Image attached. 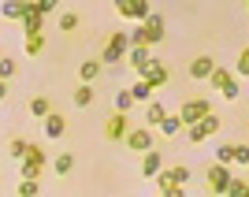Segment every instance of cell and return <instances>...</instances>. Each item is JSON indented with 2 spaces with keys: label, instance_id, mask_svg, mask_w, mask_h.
Listing matches in <instances>:
<instances>
[{
  "label": "cell",
  "instance_id": "obj_1",
  "mask_svg": "<svg viewBox=\"0 0 249 197\" xmlns=\"http://www.w3.org/2000/svg\"><path fill=\"white\" fill-rule=\"evenodd\" d=\"M126 52H130V34L115 30L112 37H108V45L101 49V63H104V67H115V63L126 60Z\"/></svg>",
  "mask_w": 249,
  "mask_h": 197
},
{
  "label": "cell",
  "instance_id": "obj_2",
  "mask_svg": "<svg viewBox=\"0 0 249 197\" xmlns=\"http://www.w3.org/2000/svg\"><path fill=\"white\" fill-rule=\"evenodd\" d=\"M123 145L130 149V153H145V149H153L156 138H153V130H149V123H145V126H130V130H126V138H123Z\"/></svg>",
  "mask_w": 249,
  "mask_h": 197
},
{
  "label": "cell",
  "instance_id": "obj_3",
  "mask_svg": "<svg viewBox=\"0 0 249 197\" xmlns=\"http://www.w3.org/2000/svg\"><path fill=\"white\" fill-rule=\"evenodd\" d=\"M45 164H49V156H45L41 145H30L26 156H22V179H41Z\"/></svg>",
  "mask_w": 249,
  "mask_h": 197
},
{
  "label": "cell",
  "instance_id": "obj_4",
  "mask_svg": "<svg viewBox=\"0 0 249 197\" xmlns=\"http://www.w3.org/2000/svg\"><path fill=\"white\" fill-rule=\"evenodd\" d=\"M156 186H160V194H164V197H186L190 194V190L175 179L171 167H160V171H156Z\"/></svg>",
  "mask_w": 249,
  "mask_h": 197
},
{
  "label": "cell",
  "instance_id": "obj_5",
  "mask_svg": "<svg viewBox=\"0 0 249 197\" xmlns=\"http://www.w3.org/2000/svg\"><path fill=\"white\" fill-rule=\"evenodd\" d=\"M126 130H130V112H112L108 123H104V138L108 142H123Z\"/></svg>",
  "mask_w": 249,
  "mask_h": 197
},
{
  "label": "cell",
  "instance_id": "obj_6",
  "mask_svg": "<svg viewBox=\"0 0 249 197\" xmlns=\"http://www.w3.org/2000/svg\"><path fill=\"white\" fill-rule=\"evenodd\" d=\"M208 112H212V104L201 101V97H190V101H182V108H178V115H182V123H186V126H194L197 119H205Z\"/></svg>",
  "mask_w": 249,
  "mask_h": 197
},
{
  "label": "cell",
  "instance_id": "obj_7",
  "mask_svg": "<svg viewBox=\"0 0 249 197\" xmlns=\"http://www.w3.org/2000/svg\"><path fill=\"white\" fill-rule=\"evenodd\" d=\"M219 130V115L216 112H208L205 119H197V123L190 126V145H197V142H205V138H212Z\"/></svg>",
  "mask_w": 249,
  "mask_h": 197
},
{
  "label": "cell",
  "instance_id": "obj_8",
  "mask_svg": "<svg viewBox=\"0 0 249 197\" xmlns=\"http://www.w3.org/2000/svg\"><path fill=\"white\" fill-rule=\"evenodd\" d=\"M142 30H145V41L149 45H160V41H164V30H167L164 15H160V11H149L145 19H142Z\"/></svg>",
  "mask_w": 249,
  "mask_h": 197
},
{
  "label": "cell",
  "instance_id": "obj_9",
  "mask_svg": "<svg viewBox=\"0 0 249 197\" xmlns=\"http://www.w3.org/2000/svg\"><path fill=\"white\" fill-rule=\"evenodd\" d=\"M138 74H142V78H145V82L153 86V90H156V86H167V78H171V74H167V67H164L160 60H149V63H145V67H142Z\"/></svg>",
  "mask_w": 249,
  "mask_h": 197
},
{
  "label": "cell",
  "instance_id": "obj_10",
  "mask_svg": "<svg viewBox=\"0 0 249 197\" xmlns=\"http://www.w3.org/2000/svg\"><path fill=\"white\" fill-rule=\"evenodd\" d=\"M30 8H34V0H4V4H0V15L8 22H22Z\"/></svg>",
  "mask_w": 249,
  "mask_h": 197
},
{
  "label": "cell",
  "instance_id": "obj_11",
  "mask_svg": "<svg viewBox=\"0 0 249 197\" xmlns=\"http://www.w3.org/2000/svg\"><path fill=\"white\" fill-rule=\"evenodd\" d=\"M227 182H231V171H227V164H208V190L212 194H223L227 190Z\"/></svg>",
  "mask_w": 249,
  "mask_h": 197
},
{
  "label": "cell",
  "instance_id": "obj_12",
  "mask_svg": "<svg viewBox=\"0 0 249 197\" xmlns=\"http://www.w3.org/2000/svg\"><path fill=\"white\" fill-rule=\"evenodd\" d=\"M149 60H153V45H130V52H126V63H130V71H142Z\"/></svg>",
  "mask_w": 249,
  "mask_h": 197
},
{
  "label": "cell",
  "instance_id": "obj_13",
  "mask_svg": "<svg viewBox=\"0 0 249 197\" xmlns=\"http://www.w3.org/2000/svg\"><path fill=\"white\" fill-rule=\"evenodd\" d=\"M212 71H216V60H212V56H197V60L190 63V78H197V82H208Z\"/></svg>",
  "mask_w": 249,
  "mask_h": 197
},
{
  "label": "cell",
  "instance_id": "obj_14",
  "mask_svg": "<svg viewBox=\"0 0 249 197\" xmlns=\"http://www.w3.org/2000/svg\"><path fill=\"white\" fill-rule=\"evenodd\" d=\"M45 19H49L45 11L30 8V11H26V19H22V34H26V37H30V34H45Z\"/></svg>",
  "mask_w": 249,
  "mask_h": 197
},
{
  "label": "cell",
  "instance_id": "obj_15",
  "mask_svg": "<svg viewBox=\"0 0 249 197\" xmlns=\"http://www.w3.org/2000/svg\"><path fill=\"white\" fill-rule=\"evenodd\" d=\"M63 134H67V119H63L60 112H49L45 115V138L56 142V138H63Z\"/></svg>",
  "mask_w": 249,
  "mask_h": 197
},
{
  "label": "cell",
  "instance_id": "obj_16",
  "mask_svg": "<svg viewBox=\"0 0 249 197\" xmlns=\"http://www.w3.org/2000/svg\"><path fill=\"white\" fill-rule=\"evenodd\" d=\"M164 167V156H160V149H145V160H142V175L145 179H156V171Z\"/></svg>",
  "mask_w": 249,
  "mask_h": 197
},
{
  "label": "cell",
  "instance_id": "obj_17",
  "mask_svg": "<svg viewBox=\"0 0 249 197\" xmlns=\"http://www.w3.org/2000/svg\"><path fill=\"white\" fill-rule=\"evenodd\" d=\"M71 101H74V108H89V104L97 101V93H93V82H82L78 90H74V97H71Z\"/></svg>",
  "mask_w": 249,
  "mask_h": 197
},
{
  "label": "cell",
  "instance_id": "obj_18",
  "mask_svg": "<svg viewBox=\"0 0 249 197\" xmlns=\"http://www.w3.org/2000/svg\"><path fill=\"white\" fill-rule=\"evenodd\" d=\"M182 126H186V123H182V115H171V112H167L164 119H160V134H164V138H175Z\"/></svg>",
  "mask_w": 249,
  "mask_h": 197
},
{
  "label": "cell",
  "instance_id": "obj_19",
  "mask_svg": "<svg viewBox=\"0 0 249 197\" xmlns=\"http://www.w3.org/2000/svg\"><path fill=\"white\" fill-rule=\"evenodd\" d=\"M101 67H104L101 60H82V67H78V78H82V82H97V78H101Z\"/></svg>",
  "mask_w": 249,
  "mask_h": 197
},
{
  "label": "cell",
  "instance_id": "obj_20",
  "mask_svg": "<svg viewBox=\"0 0 249 197\" xmlns=\"http://www.w3.org/2000/svg\"><path fill=\"white\" fill-rule=\"evenodd\" d=\"M164 115H167L164 101H153V104L145 108V123H149V126H160V119H164Z\"/></svg>",
  "mask_w": 249,
  "mask_h": 197
},
{
  "label": "cell",
  "instance_id": "obj_21",
  "mask_svg": "<svg viewBox=\"0 0 249 197\" xmlns=\"http://www.w3.org/2000/svg\"><path fill=\"white\" fill-rule=\"evenodd\" d=\"M223 197H249V182H246V179H234V175H231V182H227V190H223Z\"/></svg>",
  "mask_w": 249,
  "mask_h": 197
},
{
  "label": "cell",
  "instance_id": "obj_22",
  "mask_svg": "<svg viewBox=\"0 0 249 197\" xmlns=\"http://www.w3.org/2000/svg\"><path fill=\"white\" fill-rule=\"evenodd\" d=\"M227 82H234V74H231V71H223V67H216V71L208 74V86H212V90H223Z\"/></svg>",
  "mask_w": 249,
  "mask_h": 197
},
{
  "label": "cell",
  "instance_id": "obj_23",
  "mask_svg": "<svg viewBox=\"0 0 249 197\" xmlns=\"http://www.w3.org/2000/svg\"><path fill=\"white\" fill-rule=\"evenodd\" d=\"M52 167H56V175H71V167H74V153H60L56 160H52Z\"/></svg>",
  "mask_w": 249,
  "mask_h": 197
},
{
  "label": "cell",
  "instance_id": "obj_24",
  "mask_svg": "<svg viewBox=\"0 0 249 197\" xmlns=\"http://www.w3.org/2000/svg\"><path fill=\"white\" fill-rule=\"evenodd\" d=\"M15 194H19V197H37V194H41V179H22Z\"/></svg>",
  "mask_w": 249,
  "mask_h": 197
},
{
  "label": "cell",
  "instance_id": "obj_25",
  "mask_svg": "<svg viewBox=\"0 0 249 197\" xmlns=\"http://www.w3.org/2000/svg\"><path fill=\"white\" fill-rule=\"evenodd\" d=\"M52 112V101L49 97H34L30 101V115H37V119H45V115Z\"/></svg>",
  "mask_w": 249,
  "mask_h": 197
},
{
  "label": "cell",
  "instance_id": "obj_26",
  "mask_svg": "<svg viewBox=\"0 0 249 197\" xmlns=\"http://www.w3.org/2000/svg\"><path fill=\"white\" fill-rule=\"evenodd\" d=\"M15 74H19V63L11 60V56H0V78H4V82H11Z\"/></svg>",
  "mask_w": 249,
  "mask_h": 197
},
{
  "label": "cell",
  "instance_id": "obj_27",
  "mask_svg": "<svg viewBox=\"0 0 249 197\" xmlns=\"http://www.w3.org/2000/svg\"><path fill=\"white\" fill-rule=\"evenodd\" d=\"M134 93H130V90H119V93H115V112H130V108H134Z\"/></svg>",
  "mask_w": 249,
  "mask_h": 197
},
{
  "label": "cell",
  "instance_id": "obj_28",
  "mask_svg": "<svg viewBox=\"0 0 249 197\" xmlns=\"http://www.w3.org/2000/svg\"><path fill=\"white\" fill-rule=\"evenodd\" d=\"M45 52V34H30L26 37V56H41Z\"/></svg>",
  "mask_w": 249,
  "mask_h": 197
},
{
  "label": "cell",
  "instance_id": "obj_29",
  "mask_svg": "<svg viewBox=\"0 0 249 197\" xmlns=\"http://www.w3.org/2000/svg\"><path fill=\"white\" fill-rule=\"evenodd\" d=\"M130 93H134V101H149V97H153V86H149L145 78H138V82L130 86Z\"/></svg>",
  "mask_w": 249,
  "mask_h": 197
},
{
  "label": "cell",
  "instance_id": "obj_30",
  "mask_svg": "<svg viewBox=\"0 0 249 197\" xmlns=\"http://www.w3.org/2000/svg\"><path fill=\"white\" fill-rule=\"evenodd\" d=\"M78 22H82V19H78L74 11H63V15H60V30L63 34H74V30H78Z\"/></svg>",
  "mask_w": 249,
  "mask_h": 197
},
{
  "label": "cell",
  "instance_id": "obj_31",
  "mask_svg": "<svg viewBox=\"0 0 249 197\" xmlns=\"http://www.w3.org/2000/svg\"><path fill=\"white\" fill-rule=\"evenodd\" d=\"M26 149H30V142H26V138H11V142H8V153L15 156V160H22V156H26Z\"/></svg>",
  "mask_w": 249,
  "mask_h": 197
},
{
  "label": "cell",
  "instance_id": "obj_32",
  "mask_svg": "<svg viewBox=\"0 0 249 197\" xmlns=\"http://www.w3.org/2000/svg\"><path fill=\"white\" fill-rule=\"evenodd\" d=\"M149 11H153V8H149V0H134V8H130V19H134V22H142V19L149 15Z\"/></svg>",
  "mask_w": 249,
  "mask_h": 197
},
{
  "label": "cell",
  "instance_id": "obj_33",
  "mask_svg": "<svg viewBox=\"0 0 249 197\" xmlns=\"http://www.w3.org/2000/svg\"><path fill=\"white\" fill-rule=\"evenodd\" d=\"M212 160H219V164H234V145H219Z\"/></svg>",
  "mask_w": 249,
  "mask_h": 197
},
{
  "label": "cell",
  "instance_id": "obj_34",
  "mask_svg": "<svg viewBox=\"0 0 249 197\" xmlns=\"http://www.w3.org/2000/svg\"><path fill=\"white\" fill-rule=\"evenodd\" d=\"M234 71H238L242 78H249V49H242V52H238V67H234Z\"/></svg>",
  "mask_w": 249,
  "mask_h": 197
},
{
  "label": "cell",
  "instance_id": "obj_35",
  "mask_svg": "<svg viewBox=\"0 0 249 197\" xmlns=\"http://www.w3.org/2000/svg\"><path fill=\"white\" fill-rule=\"evenodd\" d=\"M219 93L227 97V101H238V93H242V86H238V78H234V82H227V86H223V90H219Z\"/></svg>",
  "mask_w": 249,
  "mask_h": 197
},
{
  "label": "cell",
  "instance_id": "obj_36",
  "mask_svg": "<svg viewBox=\"0 0 249 197\" xmlns=\"http://www.w3.org/2000/svg\"><path fill=\"white\" fill-rule=\"evenodd\" d=\"M171 171H175V179H178V182H182V186H186V182H190V164H175V167H171Z\"/></svg>",
  "mask_w": 249,
  "mask_h": 197
},
{
  "label": "cell",
  "instance_id": "obj_37",
  "mask_svg": "<svg viewBox=\"0 0 249 197\" xmlns=\"http://www.w3.org/2000/svg\"><path fill=\"white\" fill-rule=\"evenodd\" d=\"M130 8H134V0H115V15L130 19Z\"/></svg>",
  "mask_w": 249,
  "mask_h": 197
},
{
  "label": "cell",
  "instance_id": "obj_38",
  "mask_svg": "<svg viewBox=\"0 0 249 197\" xmlns=\"http://www.w3.org/2000/svg\"><path fill=\"white\" fill-rule=\"evenodd\" d=\"M34 8L49 15V11H56V8H60V0H34Z\"/></svg>",
  "mask_w": 249,
  "mask_h": 197
},
{
  "label": "cell",
  "instance_id": "obj_39",
  "mask_svg": "<svg viewBox=\"0 0 249 197\" xmlns=\"http://www.w3.org/2000/svg\"><path fill=\"white\" fill-rule=\"evenodd\" d=\"M234 164H249V145H234Z\"/></svg>",
  "mask_w": 249,
  "mask_h": 197
},
{
  "label": "cell",
  "instance_id": "obj_40",
  "mask_svg": "<svg viewBox=\"0 0 249 197\" xmlns=\"http://www.w3.org/2000/svg\"><path fill=\"white\" fill-rule=\"evenodd\" d=\"M8 101V82H4V78H0V104Z\"/></svg>",
  "mask_w": 249,
  "mask_h": 197
},
{
  "label": "cell",
  "instance_id": "obj_41",
  "mask_svg": "<svg viewBox=\"0 0 249 197\" xmlns=\"http://www.w3.org/2000/svg\"><path fill=\"white\" fill-rule=\"evenodd\" d=\"M246 8H249V0H246Z\"/></svg>",
  "mask_w": 249,
  "mask_h": 197
}]
</instances>
